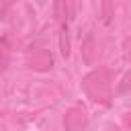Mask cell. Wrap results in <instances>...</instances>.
<instances>
[{"instance_id": "1", "label": "cell", "mask_w": 131, "mask_h": 131, "mask_svg": "<svg viewBox=\"0 0 131 131\" xmlns=\"http://www.w3.org/2000/svg\"><path fill=\"white\" fill-rule=\"evenodd\" d=\"M82 90L86 96L98 104H111L113 98V86H111V74L106 68L92 70L82 78Z\"/></svg>"}, {"instance_id": "2", "label": "cell", "mask_w": 131, "mask_h": 131, "mask_svg": "<svg viewBox=\"0 0 131 131\" xmlns=\"http://www.w3.org/2000/svg\"><path fill=\"white\" fill-rule=\"evenodd\" d=\"M88 125V115L84 106H70L63 115V127L66 131H82Z\"/></svg>"}, {"instance_id": "3", "label": "cell", "mask_w": 131, "mask_h": 131, "mask_svg": "<svg viewBox=\"0 0 131 131\" xmlns=\"http://www.w3.org/2000/svg\"><path fill=\"white\" fill-rule=\"evenodd\" d=\"M29 68L37 70V72H47L53 66V57L47 49H35L33 53H29Z\"/></svg>"}, {"instance_id": "4", "label": "cell", "mask_w": 131, "mask_h": 131, "mask_svg": "<svg viewBox=\"0 0 131 131\" xmlns=\"http://www.w3.org/2000/svg\"><path fill=\"white\" fill-rule=\"evenodd\" d=\"M53 16L57 27L68 25V0H53Z\"/></svg>"}, {"instance_id": "5", "label": "cell", "mask_w": 131, "mask_h": 131, "mask_svg": "<svg viewBox=\"0 0 131 131\" xmlns=\"http://www.w3.org/2000/svg\"><path fill=\"white\" fill-rule=\"evenodd\" d=\"M10 63V43H8V37H0V74L6 72Z\"/></svg>"}, {"instance_id": "6", "label": "cell", "mask_w": 131, "mask_h": 131, "mask_svg": "<svg viewBox=\"0 0 131 131\" xmlns=\"http://www.w3.org/2000/svg\"><path fill=\"white\" fill-rule=\"evenodd\" d=\"M59 53L63 57H70V33H68V25L59 27Z\"/></svg>"}, {"instance_id": "7", "label": "cell", "mask_w": 131, "mask_h": 131, "mask_svg": "<svg viewBox=\"0 0 131 131\" xmlns=\"http://www.w3.org/2000/svg\"><path fill=\"white\" fill-rule=\"evenodd\" d=\"M113 20V2L111 0H102V23L111 25Z\"/></svg>"}, {"instance_id": "8", "label": "cell", "mask_w": 131, "mask_h": 131, "mask_svg": "<svg viewBox=\"0 0 131 131\" xmlns=\"http://www.w3.org/2000/svg\"><path fill=\"white\" fill-rule=\"evenodd\" d=\"M92 45H94V39H92V35H88L86 41H84V59L88 63L92 61Z\"/></svg>"}, {"instance_id": "9", "label": "cell", "mask_w": 131, "mask_h": 131, "mask_svg": "<svg viewBox=\"0 0 131 131\" xmlns=\"http://www.w3.org/2000/svg\"><path fill=\"white\" fill-rule=\"evenodd\" d=\"M125 127H127V129H131V113H127V115H125Z\"/></svg>"}, {"instance_id": "10", "label": "cell", "mask_w": 131, "mask_h": 131, "mask_svg": "<svg viewBox=\"0 0 131 131\" xmlns=\"http://www.w3.org/2000/svg\"><path fill=\"white\" fill-rule=\"evenodd\" d=\"M108 131H119V129H117L115 125H108Z\"/></svg>"}]
</instances>
